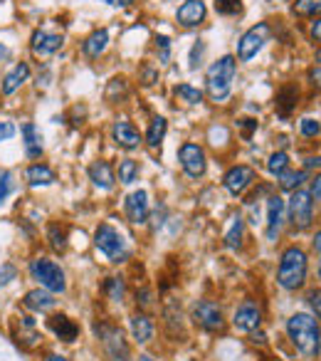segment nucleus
I'll return each mask as SVG.
<instances>
[{
  "instance_id": "obj_36",
  "label": "nucleus",
  "mask_w": 321,
  "mask_h": 361,
  "mask_svg": "<svg viewBox=\"0 0 321 361\" xmlns=\"http://www.w3.org/2000/svg\"><path fill=\"white\" fill-rule=\"evenodd\" d=\"M104 290H106V295H109V300H114V302L124 300V280H121V277H109Z\"/></svg>"
},
{
  "instance_id": "obj_20",
  "label": "nucleus",
  "mask_w": 321,
  "mask_h": 361,
  "mask_svg": "<svg viewBox=\"0 0 321 361\" xmlns=\"http://www.w3.org/2000/svg\"><path fill=\"white\" fill-rule=\"evenodd\" d=\"M55 295L52 292H47L45 287H37V290H30L25 295V300H23V305L27 307V310H32V312H47V310H52L55 307Z\"/></svg>"
},
{
  "instance_id": "obj_15",
  "label": "nucleus",
  "mask_w": 321,
  "mask_h": 361,
  "mask_svg": "<svg viewBox=\"0 0 321 361\" xmlns=\"http://www.w3.org/2000/svg\"><path fill=\"white\" fill-rule=\"evenodd\" d=\"M15 336H18V344H20L23 349H35L42 339L40 331H37L35 319L27 314H20L15 319Z\"/></svg>"
},
{
  "instance_id": "obj_17",
  "label": "nucleus",
  "mask_w": 321,
  "mask_h": 361,
  "mask_svg": "<svg viewBox=\"0 0 321 361\" xmlns=\"http://www.w3.org/2000/svg\"><path fill=\"white\" fill-rule=\"evenodd\" d=\"M111 136H114V141L121 146V149H139V144H141V134H139V129H136L131 121H126V119H121V121H116L114 124V129H111Z\"/></svg>"
},
{
  "instance_id": "obj_2",
  "label": "nucleus",
  "mask_w": 321,
  "mask_h": 361,
  "mask_svg": "<svg viewBox=\"0 0 321 361\" xmlns=\"http://www.w3.org/2000/svg\"><path fill=\"white\" fill-rule=\"evenodd\" d=\"M306 270H309V262H306V252L301 247L291 245L282 252L279 270H277V282H279L282 290H301L306 282Z\"/></svg>"
},
{
  "instance_id": "obj_43",
  "label": "nucleus",
  "mask_w": 321,
  "mask_h": 361,
  "mask_svg": "<svg viewBox=\"0 0 321 361\" xmlns=\"http://www.w3.org/2000/svg\"><path fill=\"white\" fill-rule=\"evenodd\" d=\"M203 42H196V47H193V52H191V70H198V65H201V60H203Z\"/></svg>"
},
{
  "instance_id": "obj_54",
  "label": "nucleus",
  "mask_w": 321,
  "mask_h": 361,
  "mask_svg": "<svg viewBox=\"0 0 321 361\" xmlns=\"http://www.w3.org/2000/svg\"><path fill=\"white\" fill-rule=\"evenodd\" d=\"M47 361H70V359H65V356H60V354H50Z\"/></svg>"
},
{
  "instance_id": "obj_40",
  "label": "nucleus",
  "mask_w": 321,
  "mask_h": 361,
  "mask_svg": "<svg viewBox=\"0 0 321 361\" xmlns=\"http://www.w3.org/2000/svg\"><path fill=\"white\" fill-rule=\"evenodd\" d=\"M299 129H301V134H304V136H316L321 131V124L316 119H309V116H306V119H301Z\"/></svg>"
},
{
  "instance_id": "obj_31",
  "label": "nucleus",
  "mask_w": 321,
  "mask_h": 361,
  "mask_svg": "<svg viewBox=\"0 0 321 361\" xmlns=\"http://www.w3.org/2000/svg\"><path fill=\"white\" fill-rule=\"evenodd\" d=\"M242 235H245V223H242V218L237 216L235 221H232L230 231L225 233V245L227 247H240L242 245Z\"/></svg>"
},
{
  "instance_id": "obj_25",
  "label": "nucleus",
  "mask_w": 321,
  "mask_h": 361,
  "mask_svg": "<svg viewBox=\"0 0 321 361\" xmlns=\"http://www.w3.org/2000/svg\"><path fill=\"white\" fill-rule=\"evenodd\" d=\"M23 139H25V154L30 159H37L42 154V134L32 121L23 124Z\"/></svg>"
},
{
  "instance_id": "obj_13",
  "label": "nucleus",
  "mask_w": 321,
  "mask_h": 361,
  "mask_svg": "<svg viewBox=\"0 0 321 361\" xmlns=\"http://www.w3.org/2000/svg\"><path fill=\"white\" fill-rule=\"evenodd\" d=\"M232 324H235L240 331H255L257 326L262 324V312H260V307H257L252 300H245V302H242V305L235 310V317H232Z\"/></svg>"
},
{
  "instance_id": "obj_53",
  "label": "nucleus",
  "mask_w": 321,
  "mask_h": 361,
  "mask_svg": "<svg viewBox=\"0 0 321 361\" xmlns=\"http://www.w3.org/2000/svg\"><path fill=\"white\" fill-rule=\"evenodd\" d=\"M6 57H11V50H8V47L0 42V60H6Z\"/></svg>"
},
{
  "instance_id": "obj_9",
  "label": "nucleus",
  "mask_w": 321,
  "mask_h": 361,
  "mask_svg": "<svg viewBox=\"0 0 321 361\" xmlns=\"http://www.w3.org/2000/svg\"><path fill=\"white\" fill-rule=\"evenodd\" d=\"M193 322L206 331H222L225 329V319H222V310L210 300H203L193 307Z\"/></svg>"
},
{
  "instance_id": "obj_57",
  "label": "nucleus",
  "mask_w": 321,
  "mask_h": 361,
  "mask_svg": "<svg viewBox=\"0 0 321 361\" xmlns=\"http://www.w3.org/2000/svg\"><path fill=\"white\" fill-rule=\"evenodd\" d=\"M319 277H321V260H319Z\"/></svg>"
},
{
  "instance_id": "obj_51",
  "label": "nucleus",
  "mask_w": 321,
  "mask_h": 361,
  "mask_svg": "<svg viewBox=\"0 0 321 361\" xmlns=\"http://www.w3.org/2000/svg\"><path fill=\"white\" fill-rule=\"evenodd\" d=\"M306 169H314V166H316V169H319V166H321V156H319V159H306Z\"/></svg>"
},
{
  "instance_id": "obj_50",
  "label": "nucleus",
  "mask_w": 321,
  "mask_h": 361,
  "mask_svg": "<svg viewBox=\"0 0 321 361\" xmlns=\"http://www.w3.org/2000/svg\"><path fill=\"white\" fill-rule=\"evenodd\" d=\"M144 75H146V82H144V85H153V82H156L153 70H149V67H146V70H144Z\"/></svg>"
},
{
  "instance_id": "obj_39",
  "label": "nucleus",
  "mask_w": 321,
  "mask_h": 361,
  "mask_svg": "<svg viewBox=\"0 0 321 361\" xmlns=\"http://www.w3.org/2000/svg\"><path fill=\"white\" fill-rule=\"evenodd\" d=\"M156 47H158V60L160 62H168L171 60V40L166 35H158L156 37Z\"/></svg>"
},
{
  "instance_id": "obj_1",
  "label": "nucleus",
  "mask_w": 321,
  "mask_h": 361,
  "mask_svg": "<svg viewBox=\"0 0 321 361\" xmlns=\"http://www.w3.org/2000/svg\"><path fill=\"white\" fill-rule=\"evenodd\" d=\"M287 334H289L291 344L306 356H316L321 351V329L319 322L314 317L296 312L287 319Z\"/></svg>"
},
{
  "instance_id": "obj_55",
  "label": "nucleus",
  "mask_w": 321,
  "mask_h": 361,
  "mask_svg": "<svg viewBox=\"0 0 321 361\" xmlns=\"http://www.w3.org/2000/svg\"><path fill=\"white\" fill-rule=\"evenodd\" d=\"M139 361H153V359H151L149 354H141V356H139Z\"/></svg>"
},
{
  "instance_id": "obj_58",
  "label": "nucleus",
  "mask_w": 321,
  "mask_h": 361,
  "mask_svg": "<svg viewBox=\"0 0 321 361\" xmlns=\"http://www.w3.org/2000/svg\"><path fill=\"white\" fill-rule=\"evenodd\" d=\"M270 3H279V0H270Z\"/></svg>"
},
{
  "instance_id": "obj_56",
  "label": "nucleus",
  "mask_w": 321,
  "mask_h": 361,
  "mask_svg": "<svg viewBox=\"0 0 321 361\" xmlns=\"http://www.w3.org/2000/svg\"><path fill=\"white\" fill-rule=\"evenodd\" d=\"M316 62H321V50H319V52H316Z\"/></svg>"
},
{
  "instance_id": "obj_41",
  "label": "nucleus",
  "mask_w": 321,
  "mask_h": 361,
  "mask_svg": "<svg viewBox=\"0 0 321 361\" xmlns=\"http://www.w3.org/2000/svg\"><path fill=\"white\" fill-rule=\"evenodd\" d=\"M15 275H18L15 265H11V262H6V265L0 267V285H8V282H11V280H15Z\"/></svg>"
},
{
  "instance_id": "obj_11",
  "label": "nucleus",
  "mask_w": 321,
  "mask_h": 361,
  "mask_svg": "<svg viewBox=\"0 0 321 361\" xmlns=\"http://www.w3.org/2000/svg\"><path fill=\"white\" fill-rule=\"evenodd\" d=\"M255 178H257V173L250 166H232L225 173V178H222V186H225L227 193H232V196H242V193L255 183Z\"/></svg>"
},
{
  "instance_id": "obj_8",
  "label": "nucleus",
  "mask_w": 321,
  "mask_h": 361,
  "mask_svg": "<svg viewBox=\"0 0 321 361\" xmlns=\"http://www.w3.org/2000/svg\"><path fill=\"white\" fill-rule=\"evenodd\" d=\"M270 35H272V30L267 23H260V25L250 27V30L240 37V42H237V57H240L242 62L252 60V57L265 47V42L270 40Z\"/></svg>"
},
{
  "instance_id": "obj_29",
  "label": "nucleus",
  "mask_w": 321,
  "mask_h": 361,
  "mask_svg": "<svg viewBox=\"0 0 321 361\" xmlns=\"http://www.w3.org/2000/svg\"><path fill=\"white\" fill-rule=\"evenodd\" d=\"M291 13L299 18H316L321 16V0H294Z\"/></svg>"
},
{
  "instance_id": "obj_35",
  "label": "nucleus",
  "mask_w": 321,
  "mask_h": 361,
  "mask_svg": "<svg viewBox=\"0 0 321 361\" xmlns=\"http://www.w3.org/2000/svg\"><path fill=\"white\" fill-rule=\"evenodd\" d=\"M267 169H270L275 176L284 173V171L289 169V156H287L284 151H277V154L270 156V164H267Z\"/></svg>"
},
{
  "instance_id": "obj_12",
  "label": "nucleus",
  "mask_w": 321,
  "mask_h": 361,
  "mask_svg": "<svg viewBox=\"0 0 321 361\" xmlns=\"http://www.w3.org/2000/svg\"><path fill=\"white\" fill-rule=\"evenodd\" d=\"M62 45H65V35H60V32H47V30H35V35H32V52H35L37 57H50L55 55V52L62 50Z\"/></svg>"
},
{
  "instance_id": "obj_19",
  "label": "nucleus",
  "mask_w": 321,
  "mask_h": 361,
  "mask_svg": "<svg viewBox=\"0 0 321 361\" xmlns=\"http://www.w3.org/2000/svg\"><path fill=\"white\" fill-rule=\"evenodd\" d=\"M47 326H50L62 341H75L77 336H80V326L67 314H52L50 319H47Z\"/></svg>"
},
{
  "instance_id": "obj_42",
  "label": "nucleus",
  "mask_w": 321,
  "mask_h": 361,
  "mask_svg": "<svg viewBox=\"0 0 321 361\" xmlns=\"http://www.w3.org/2000/svg\"><path fill=\"white\" fill-rule=\"evenodd\" d=\"M15 124H11V121H0V141H8L15 136Z\"/></svg>"
},
{
  "instance_id": "obj_16",
  "label": "nucleus",
  "mask_w": 321,
  "mask_h": 361,
  "mask_svg": "<svg viewBox=\"0 0 321 361\" xmlns=\"http://www.w3.org/2000/svg\"><path fill=\"white\" fill-rule=\"evenodd\" d=\"M206 16H208V11L203 0H186V3L178 8L176 20H178V25H183V27H196L206 20Z\"/></svg>"
},
{
  "instance_id": "obj_21",
  "label": "nucleus",
  "mask_w": 321,
  "mask_h": 361,
  "mask_svg": "<svg viewBox=\"0 0 321 361\" xmlns=\"http://www.w3.org/2000/svg\"><path fill=\"white\" fill-rule=\"evenodd\" d=\"M27 77H30V67L25 65V62H20V65H15L11 72L6 75V80H3V94L6 97H11V94H15L18 90H20L23 85L27 82Z\"/></svg>"
},
{
  "instance_id": "obj_27",
  "label": "nucleus",
  "mask_w": 321,
  "mask_h": 361,
  "mask_svg": "<svg viewBox=\"0 0 321 361\" xmlns=\"http://www.w3.org/2000/svg\"><path fill=\"white\" fill-rule=\"evenodd\" d=\"M296 99H299V90L294 85H284L279 92H277V111L279 116H289L291 109L296 106Z\"/></svg>"
},
{
  "instance_id": "obj_18",
  "label": "nucleus",
  "mask_w": 321,
  "mask_h": 361,
  "mask_svg": "<svg viewBox=\"0 0 321 361\" xmlns=\"http://www.w3.org/2000/svg\"><path fill=\"white\" fill-rule=\"evenodd\" d=\"M89 178L96 188H101V191H109V188H114V183H116L114 169H111L106 161H94V164L89 166Z\"/></svg>"
},
{
  "instance_id": "obj_34",
  "label": "nucleus",
  "mask_w": 321,
  "mask_h": 361,
  "mask_svg": "<svg viewBox=\"0 0 321 361\" xmlns=\"http://www.w3.org/2000/svg\"><path fill=\"white\" fill-rule=\"evenodd\" d=\"M176 94L181 97L186 104H201V102H203V92L196 90V87H191V85H178Z\"/></svg>"
},
{
  "instance_id": "obj_30",
  "label": "nucleus",
  "mask_w": 321,
  "mask_h": 361,
  "mask_svg": "<svg viewBox=\"0 0 321 361\" xmlns=\"http://www.w3.org/2000/svg\"><path fill=\"white\" fill-rule=\"evenodd\" d=\"M306 173L304 171H289L287 169L284 173H279V186L284 188V191H296V188L304 183Z\"/></svg>"
},
{
  "instance_id": "obj_24",
  "label": "nucleus",
  "mask_w": 321,
  "mask_h": 361,
  "mask_svg": "<svg viewBox=\"0 0 321 361\" xmlns=\"http://www.w3.org/2000/svg\"><path fill=\"white\" fill-rule=\"evenodd\" d=\"M131 334L139 344H149L153 339V322L146 314H134L131 317Z\"/></svg>"
},
{
  "instance_id": "obj_5",
  "label": "nucleus",
  "mask_w": 321,
  "mask_h": 361,
  "mask_svg": "<svg viewBox=\"0 0 321 361\" xmlns=\"http://www.w3.org/2000/svg\"><path fill=\"white\" fill-rule=\"evenodd\" d=\"M30 275L32 280L40 282V287H45L52 295H60V292L67 290L65 282V270L57 265L55 260H47V257H37V260L30 262Z\"/></svg>"
},
{
  "instance_id": "obj_33",
  "label": "nucleus",
  "mask_w": 321,
  "mask_h": 361,
  "mask_svg": "<svg viewBox=\"0 0 321 361\" xmlns=\"http://www.w3.org/2000/svg\"><path fill=\"white\" fill-rule=\"evenodd\" d=\"M139 178V164L136 161H131V159H126V161H121L119 164V180L121 183H134V180Z\"/></svg>"
},
{
  "instance_id": "obj_48",
  "label": "nucleus",
  "mask_w": 321,
  "mask_h": 361,
  "mask_svg": "<svg viewBox=\"0 0 321 361\" xmlns=\"http://www.w3.org/2000/svg\"><path fill=\"white\" fill-rule=\"evenodd\" d=\"M311 196L314 198H321V173L314 178V183H311Z\"/></svg>"
},
{
  "instance_id": "obj_3",
  "label": "nucleus",
  "mask_w": 321,
  "mask_h": 361,
  "mask_svg": "<svg viewBox=\"0 0 321 361\" xmlns=\"http://www.w3.org/2000/svg\"><path fill=\"white\" fill-rule=\"evenodd\" d=\"M235 72H237V62L232 55L220 57V60L213 62V65L208 67L206 90H208V97H210L213 102H225L227 97H230Z\"/></svg>"
},
{
  "instance_id": "obj_7",
  "label": "nucleus",
  "mask_w": 321,
  "mask_h": 361,
  "mask_svg": "<svg viewBox=\"0 0 321 361\" xmlns=\"http://www.w3.org/2000/svg\"><path fill=\"white\" fill-rule=\"evenodd\" d=\"M311 191H301L296 188L289 198V221L296 231H306L314 221V201H311Z\"/></svg>"
},
{
  "instance_id": "obj_14",
  "label": "nucleus",
  "mask_w": 321,
  "mask_h": 361,
  "mask_svg": "<svg viewBox=\"0 0 321 361\" xmlns=\"http://www.w3.org/2000/svg\"><path fill=\"white\" fill-rule=\"evenodd\" d=\"M124 211H126V218L136 226L149 221V196L146 191H134L126 196V203H124Z\"/></svg>"
},
{
  "instance_id": "obj_45",
  "label": "nucleus",
  "mask_w": 321,
  "mask_h": 361,
  "mask_svg": "<svg viewBox=\"0 0 321 361\" xmlns=\"http://www.w3.org/2000/svg\"><path fill=\"white\" fill-rule=\"evenodd\" d=\"M311 307H314V312H316V317L321 319V292H311Z\"/></svg>"
},
{
  "instance_id": "obj_22",
  "label": "nucleus",
  "mask_w": 321,
  "mask_h": 361,
  "mask_svg": "<svg viewBox=\"0 0 321 361\" xmlns=\"http://www.w3.org/2000/svg\"><path fill=\"white\" fill-rule=\"evenodd\" d=\"M282 211H284V203L279 196H272L267 201V240H275L277 233L282 226Z\"/></svg>"
},
{
  "instance_id": "obj_37",
  "label": "nucleus",
  "mask_w": 321,
  "mask_h": 361,
  "mask_svg": "<svg viewBox=\"0 0 321 361\" xmlns=\"http://www.w3.org/2000/svg\"><path fill=\"white\" fill-rule=\"evenodd\" d=\"M15 191V180H13V173L11 171H3L0 173V206L6 203V198Z\"/></svg>"
},
{
  "instance_id": "obj_4",
  "label": "nucleus",
  "mask_w": 321,
  "mask_h": 361,
  "mask_svg": "<svg viewBox=\"0 0 321 361\" xmlns=\"http://www.w3.org/2000/svg\"><path fill=\"white\" fill-rule=\"evenodd\" d=\"M94 245L101 255H106V260L109 262H124V260H129V255H131L124 235H121L116 228H111L109 223H101V226L96 228Z\"/></svg>"
},
{
  "instance_id": "obj_49",
  "label": "nucleus",
  "mask_w": 321,
  "mask_h": 361,
  "mask_svg": "<svg viewBox=\"0 0 321 361\" xmlns=\"http://www.w3.org/2000/svg\"><path fill=\"white\" fill-rule=\"evenodd\" d=\"M101 3H106V6H111V8H126V6H131L134 0H101Z\"/></svg>"
},
{
  "instance_id": "obj_47",
  "label": "nucleus",
  "mask_w": 321,
  "mask_h": 361,
  "mask_svg": "<svg viewBox=\"0 0 321 361\" xmlns=\"http://www.w3.org/2000/svg\"><path fill=\"white\" fill-rule=\"evenodd\" d=\"M311 37H314L316 42H321V18L311 23Z\"/></svg>"
},
{
  "instance_id": "obj_6",
  "label": "nucleus",
  "mask_w": 321,
  "mask_h": 361,
  "mask_svg": "<svg viewBox=\"0 0 321 361\" xmlns=\"http://www.w3.org/2000/svg\"><path fill=\"white\" fill-rule=\"evenodd\" d=\"M94 331L99 336L101 346H104V354L109 361H131V351L129 344L124 339V331L114 324H106V322H99L94 324Z\"/></svg>"
},
{
  "instance_id": "obj_46",
  "label": "nucleus",
  "mask_w": 321,
  "mask_h": 361,
  "mask_svg": "<svg viewBox=\"0 0 321 361\" xmlns=\"http://www.w3.org/2000/svg\"><path fill=\"white\" fill-rule=\"evenodd\" d=\"M309 80H311V85L321 90V67H314V70L309 72Z\"/></svg>"
},
{
  "instance_id": "obj_28",
  "label": "nucleus",
  "mask_w": 321,
  "mask_h": 361,
  "mask_svg": "<svg viewBox=\"0 0 321 361\" xmlns=\"http://www.w3.org/2000/svg\"><path fill=\"white\" fill-rule=\"evenodd\" d=\"M166 131H168L166 116H156L149 126V134H146V144H149L151 149H158L160 141H163V136H166Z\"/></svg>"
},
{
  "instance_id": "obj_38",
  "label": "nucleus",
  "mask_w": 321,
  "mask_h": 361,
  "mask_svg": "<svg viewBox=\"0 0 321 361\" xmlns=\"http://www.w3.org/2000/svg\"><path fill=\"white\" fill-rule=\"evenodd\" d=\"M215 13H220V16H240V0H215Z\"/></svg>"
},
{
  "instance_id": "obj_52",
  "label": "nucleus",
  "mask_w": 321,
  "mask_h": 361,
  "mask_svg": "<svg viewBox=\"0 0 321 361\" xmlns=\"http://www.w3.org/2000/svg\"><path fill=\"white\" fill-rule=\"evenodd\" d=\"M314 250H316V252H319V255H321V231H319V233H316V235H314Z\"/></svg>"
},
{
  "instance_id": "obj_44",
  "label": "nucleus",
  "mask_w": 321,
  "mask_h": 361,
  "mask_svg": "<svg viewBox=\"0 0 321 361\" xmlns=\"http://www.w3.org/2000/svg\"><path fill=\"white\" fill-rule=\"evenodd\" d=\"M237 124H240V126H242V131H245V139H250V134L257 129V121H255V119H240Z\"/></svg>"
},
{
  "instance_id": "obj_23",
  "label": "nucleus",
  "mask_w": 321,
  "mask_h": 361,
  "mask_svg": "<svg viewBox=\"0 0 321 361\" xmlns=\"http://www.w3.org/2000/svg\"><path fill=\"white\" fill-rule=\"evenodd\" d=\"M25 178L30 186H52L55 183V171L45 164H32L30 169L25 171Z\"/></svg>"
},
{
  "instance_id": "obj_32",
  "label": "nucleus",
  "mask_w": 321,
  "mask_h": 361,
  "mask_svg": "<svg viewBox=\"0 0 321 361\" xmlns=\"http://www.w3.org/2000/svg\"><path fill=\"white\" fill-rule=\"evenodd\" d=\"M47 240H50V245L55 247L57 252L67 250V235H65V231L57 226V223H52V226L47 228Z\"/></svg>"
},
{
  "instance_id": "obj_26",
  "label": "nucleus",
  "mask_w": 321,
  "mask_h": 361,
  "mask_svg": "<svg viewBox=\"0 0 321 361\" xmlns=\"http://www.w3.org/2000/svg\"><path fill=\"white\" fill-rule=\"evenodd\" d=\"M106 45H109V30H94L89 37L84 40V45H82V52H84L87 57H99L101 52L106 50Z\"/></svg>"
},
{
  "instance_id": "obj_10",
  "label": "nucleus",
  "mask_w": 321,
  "mask_h": 361,
  "mask_svg": "<svg viewBox=\"0 0 321 361\" xmlns=\"http://www.w3.org/2000/svg\"><path fill=\"white\" fill-rule=\"evenodd\" d=\"M178 161H181L183 171H186L191 178H201L208 169V156H206V151H203V146L191 144V141L181 146V151H178Z\"/></svg>"
}]
</instances>
